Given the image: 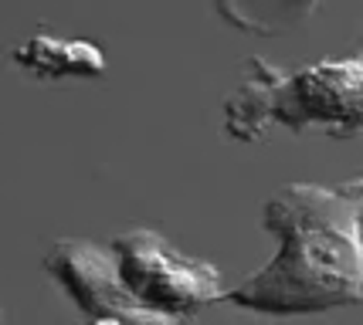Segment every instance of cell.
Returning a JSON list of instances; mask_svg holds the SVG:
<instances>
[{
  "label": "cell",
  "mask_w": 363,
  "mask_h": 325,
  "mask_svg": "<svg viewBox=\"0 0 363 325\" xmlns=\"http://www.w3.org/2000/svg\"><path fill=\"white\" fill-rule=\"evenodd\" d=\"M353 190H357V197H360V203H363V180H353Z\"/></svg>",
  "instance_id": "obj_8"
},
{
  "label": "cell",
  "mask_w": 363,
  "mask_h": 325,
  "mask_svg": "<svg viewBox=\"0 0 363 325\" xmlns=\"http://www.w3.org/2000/svg\"><path fill=\"white\" fill-rule=\"evenodd\" d=\"M0 322H4V309H0Z\"/></svg>",
  "instance_id": "obj_9"
},
{
  "label": "cell",
  "mask_w": 363,
  "mask_h": 325,
  "mask_svg": "<svg viewBox=\"0 0 363 325\" xmlns=\"http://www.w3.org/2000/svg\"><path fill=\"white\" fill-rule=\"evenodd\" d=\"M262 220L275 254L224 292L228 305L272 319L363 305V203L353 183H285Z\"/></svg>",
  "instance_id": "obj_1"
},
{
  "label": "cell",
  "mask_w": 363,
  "mask_h": 325,
  "mask_svg": "<svg viewBox=\"0 0 363 325\" xmlns=\"http://www.w3.org/2000/svg\"><path fill=\"white\" fill-rule=\"evenodd\" d=\"M112 254L129 295L146 309L167 315H187L204 305L224 302L221 271L211 261L174 248L160 231L133 227L112 237Z\"/></svg>",
  "instance_id": "obj_3"
},
{
  "label": "cell",
  "mask_w": 363,
  "mask_h": 325,
  "mask_svg": "<svg viewBox=\"0 0 363 325\" xmlns=\"http://www.w3.org/2000/svg\"><path fill=\"white\" fill-rule=\"evenodd\" d=\"M272 125L289 132L323 129L330 136H363V51L285 72L248 58L238 92L224 102V132L255 142Z\"/></svg>",
  "instance_id": "obj_2"
},
{
  "label": "cell",
  "mask_w": 363,
  "mask_h": 325,
  "mask_svg": "<svg viewBox=\"0 0 363 325\" xmlns=\"http://www.w3.org/2000/svg\"><path fill=\"white\" fill-rule=\"evenodd\" d=\"M326 0H214V11L238 31L275 38L316 14Z\"/></svg>",
  "instance_id": "obj_6"
},
{
  "label": "cell",
  "mask_w": 363,
  "mask_h": 325,
  "mask_svg": "<svg viewBox=\"0 0 363 325\" xmlns=\"http://www.w3.org/2000/svg\"><path fill=\"white\" fill-rule=\"evenodd\" d=\"M11 62L41 81H62V78L89 81V78H102L109 68L99 45L82 41V38H55V34L28 38L24 45L11 51Z\"/></svg>",
  "instance_id": "obj_5"
},
{
  "label": "cell",
  "mask_w": 363,
  "mask_h": 325,
  "mask_svg": "<svg viewBox=\"0 0 363 325\" xmlns=\"http://www.w3.org/2000/svg\"><path fill=\"white\" fill-rule=\"evenodd\" d=\"M85 325H126L123 319H116V315H95V319H89Z\"/></svg>",
  "instance_id": "obj_7"
},
{
  "label": "cell",
  "mask_w": 363,
  "mask_h": 325,
  "mask_svg": "<svg viewBox=\"0 0 363 325\" xmlns=\"http://www.w3.org/2000/svg\"><path fill=\"white\" fill-rule=\"evenodd\" d=\"M41 264L89 319L116 315L126 325H184L180 315L146 309L129 295L112 248H102L85 237H58Z\"/></svg>",
  "instance_id": "obj_4"
}]
</instances>
